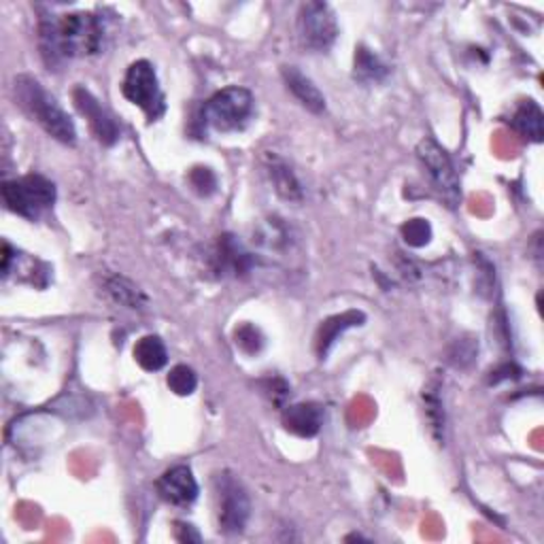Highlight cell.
Segmentation results:
<instances>
[{"instance_id": "5bb4252c", "label": "cell", "mask_w": 544, "mask_h": 544, "mask_svg": "<svg viewBox=\"0 0 544 544\" xmlns=\"http://www.w3.org/2000/svg\"><path fill=\"white\" fill-rule=\"evenodd\" d=\"M513 128L521 134L523 139L532 140V143H542L544 139V113L539 107V102L526 100L517 108L513 115Z\"/></svg>"}, {"instance_id": "e0dca14e", "label": "cell", "mask_w": 544, "mask_h": 544, "mask_svg": "<svg viewBox=\"0 0 544 544\" xmlns=\"http://www.w3.org/2000/svg\"><path fill=\"white\" fill-rule=\"evenodd\" d=\"M271 179L274 183V190L279 191L281 198H285V200H293V202H298L300 198H303V188H300L298 177L293 175L292 169L285 162L274 159V162L271 164Z\"/></svg>"}, {"instance_id": "9c48e42d", "label": "cell", "mask_w": 544, "mask_h": 544, "mask_svg": "<svg viewBox=\"0 0 544 544\" xmlns=\"http://www.w3.org/2000/svg\"><path fill=\"white\" fill-rule=\"evenodd\" d=\"M73 100L102 145H113L119 139V126L115 124V119L105 111V107L96 100L92 92H87L86 87H77Z\"/></svg>"}, {"instance_id": "277c9868", "label": "cell", "mask_w": 544, "mask_h": 544, "mask_svg": "<svg viewBox=\"0 0 544 544\" xmlns=\"http://www.w3.org/2000/svg\"><path fill=\"white\" fill-rule=\"evenodd\" d=\"M5 207L26 220H38L56 202V185L43 175H26L3 185Z\"/></svg>"}, {"instance_id": "8992f818", "label": "cell", "mask_w": 544, "mask_h": 544, "mask_svg": "<svg viewBox=\"0 0 544 544\" xmlns=\"http://www.w3.org/2000/svg\"><path fill=\"white\" fill-rule=\"evenodd\" d=\"M215 498H217V523L220 532L234 536L247 528L249 515H251V502L245 488L239 478L223 472L215 478Z\"/></svg>"}, {"instance_id": "5b68a950", "label": "cell", "mask_w": 544, "mask_h": 544, "mask_svg": "<svg viewBox=\"0 0 544 544\" xmlns=\"http://www.w3.org/2000/svg\"><path fill=\"white\" fill-rule=\"evenodd\" d=\"M121 92L132 105H137L143 111L149 121H156L164 115L166 102L164 92L159 87L156 68L151 62L137 60L128 67L121 83Z\"/></svg>"}, {"instance_id": "cb8c5ba5", "label": "cell", "mask_w": 544, "mask_h": 544, "mask_svg": "<svg viewBox=\"0 0 544 544\" xmlns=\"http://www.w3.org/2000/svg\"><path fill=\"white\" fill-rule=\"evenodd\" d=\"M190 181H191V185H194V190L198 191V194H202V196L213 194L217 188V179L213 172H210V169H194L190 175Z\"/></svg>"}, {"instance_id": "9a60e30c", "label": "cell", "mask_w": 544, "mask_h": 544, "mask_svg": "<svg viewBox=\"0 0 544 544\" xmlns=\"http://www.w3.org/2000/svg\"><path fill=\"white\" fill-rule=\"evenodd\" d=\"M364 319H366L364 317V313L347 311V313H343V315L330 317L328 322H323L322 328H319V332H317V354L323 357L344 330L354 328V325H362Z\"/></svg>"}, {"instance_id": "d4e9b609", "label": "cell", "mask_w": 544, "mask_h": 544, "mask_svg": "<svg viewBox=\"0 0 544 544\" xmlns=\"http://www.w3.org/2000/svg\"><path fill=\"white\" fill-rule=\"evenodd\" d=\"M175 539L179 542H200L202 536L196 532L194 526H188V523H177V526H175Z\"/></svg>"}, {"instance_id": "30bf717a", "label": "cell", "mask_w": 544, "mask_h": 544, "mask_svg": "<svg viewBox=\"0 0 544 544\" xmlns=\"http://www.w3.org/2000/svg\"><path fill=\"white\" fill-rule=\"evenodd\" d=\"M198 481L188 466H175L166 470L158 481V494L172 507H190L198 498Z\"/></svg>"}, {"instance_id": "603a6c76", "label": "cell", "mask_w": 544, "mask_h": 544, "mask_svg": "<svg viewBox=\"0 0 544 544\" xmlns=\"http://www.w3.org/2000/svg\"><path fill=\"white\" fill-rule=\"evenodd\" d=\"M236 344H239L245 354L253 355L264 347V336H262L260 330L253 328V325H241V328L236 330Z\"/></svg>"}, {"instance_id": "44dd1931", "label": "cell", "mask_w": 544, "mask_h": 544, "mask_svg": "<svg viewBox=\"0 0 544 544\" xmlns=\"http://www.w3.org/2000/svg\"><path fill=\"white\" fill-rule=\"evenodd\" d=\"M166 383H169L170 392H175L177 395H191L198 387V376L194 373V368L185 366V364H179V366L170 370Z\"/></svg>"}, {"instance_id": "6da1fadb", "label": "cell", "mask_w": 544, "mask_h": 544, "mask_svg": "<svg viewBox=\"0 0 544 544\" xmlns=\"http://www.w3.org/2000/svg\"><path fill=\"white\" fill-rule=\"evenodd\" d=\"M105 43V28L94 13L77 11L60 17H43L38 24V45L49 67H60L73 57L94 56Z\"/></svg>"}, {"instance_id": "ac0fdd59", "label": "cell", "mask_w": 544, "mask_h": 544, "mask_svg": "<svg viewBox=\"0 0 544 544\" xmlns=\"http://www.w3.org/2000/svg\"><path fill=\"white\" fill-rule=\"evenodd\" d=\"M387 75V67L381 57L366 47H360L355 54V79L360 81H381Z\"/></svg>"}, {"instance_id": "ba28073f", "label": "cell", "mask_w": 544, "mask_h": 544, "mask_svg": "<svg viewBox=\"0 0 544 544\" xmlns=\"http://www.w3.org/2000/svg\"><path fill=\"white\" fill-rule=\"evenodd\" d=\"M300 43L311 51H328L338 36L334 11L325 3H304L298 13Z\"/></svg>"}, {"instance_id": "52a82bcc", "label": "cell", "mask_w": 544, "mask_h": 544, "mask_svg": "<svg viewBox=\"0 0 544 544\" xmlns=\"http://www.w3.org/2000/svg\"><path fill=\"white\" fill-rule=\"evenodd\" d=\"M417 158L424 166L427 177L434 185V190L443 196V200L449 207H457L462 198V188H459V177L456 166H453L449 153L440 147L432 137H426L417 145Z\"/></svg>"}, {"instance_id": "ffe728a7", "label": "cell", "mask_w": 544, "mask_h": 544, "mask_svg": "<svg viewBox=\"0 0 544 544\" xmlns=\"http://www.w3.org/2000/svg\"><path fill=\"white\" fill-rule=\"evenodd\" d=\"M424 402H426V415H427V421H430V427L434 432V436L440 445H443L445 440V408H443V400H440V394L438 389H426L424 394Z\"/></svg>"}, {"instance_id": "7a4b0ae2", "label": "cell", "mask_w": 544, "mask_h": 544, "mask_svg": "<svg viewBox=\"0 0 544 544\" xmlns=\"http://www.w3.org/2000/svg\"><path fill=\"white\" fill-rule=\"evenodd\" d=\"M15 98L19 107L49 134L64 145L77 143V128L70 115L64 111L54 96L38 83L35 77L19 75L15 79Z\"/></svg>"}, {"instance_id": "8fae6325", "label": "cell", "mask_w": 544, "mask_h": 544, "mask_svg": "<svg viewBox=\"0 0 544 544\" xmlns=\"http://www.w3.org/2000/svg\"><path fill=\"white\" fill-rule=\"evenodd\" d=\"M283 426L287 432L296 434L300 438L317 436L323 426L322 406L313 405V402L287 406L283 411Z\"/></svg>"}, {"instance_id": "7c38bea8", "label": "cell", "mask_w": 544, "mask_h": 544, "mask_svg": "<svg viewBox=\"0 0 544 544\" xmlns=\"http://www.w3.org/2000/svg\"><path fill=\"white\" fill-rule=\"evenodd\" d=\"M283 81L290 92L296 96V100L311 113H323L325 111V96L322 94L315 83L306 77L298 67H283L281 68Z\"/></svg>"}, {"instance_id": "d6986e66", "label": "cell", "mask_w": 544, "mask_h": 544, "mask_svg": "<svg viewBox=\"0 0 544 544\" xmlns=\"http://www.w3.org/2000/svg\"><path fill=\"white\" fill-rule=\"evenodd\" d=\"M220 262L232 274L249 271V255L242 251L241 245H236L232 236H223V241L220 242Z\"/></svg>"}, {"instance_id": "7402d4cb", "label": "cell", "mask_w": 544, "mask_h": 544, "mask_svg": "<svg viewBox=\"0 0 544 544\" xmlns=\"http://www.w3.org/2000/svg\"><path fill=\"white\" fill-rule=\"evenodd\" d=\"M402 236L411 247H426L432 241V226L427 220H408L402 226Z\"/></svg>"}, {"instance_id": "2e32d148", "label": "cell", "mask_w": 544, "mask_h": 544, "mask_svg": "<svg viewBox=\"0 0 544 544\" xmlns=\"http://www.w3.org/2000/svg\"><path fill=\"white\" fill-rule=\"evenodd\" d=\"M134 360L147 373H158L169 362V351L159 336H143L134 344Z\"/></svg>"}, {"instance_id": "3957f363", "label": "cell", "mask_w": 544, "mask_h": 544, "mask_svg": "<svg viewBox=\"0 0 544 544\" xmlns=\"http://www.w3.org/2000/svg\"><path fill=\"white\" fill-rule=\"evenodd\" d=\"M255 100L247 87L230 86L210 96L202 107V124L215 132H239L253 118Z\"/></svg>"}, {"instance_id": "4fadbf2b", "label": "cell", "mask_w": 544, "mask_h": 544, "mask_svg": "<svg viewBox=\"0 0 544 544\" xmlns=\"http://www.w3.org/2000/svg\"><path fill=\"white\" fill-rule=\"evenodd\" d=\"M105 292L115 304L124 306V309L143 311L147 306V296L143 290H139V285H134L130 279L121 277V274H113V277L105 281Z\"/></svg>"}]
</instances>
